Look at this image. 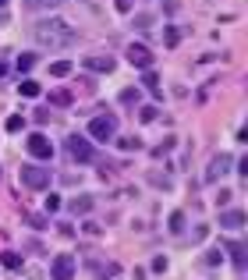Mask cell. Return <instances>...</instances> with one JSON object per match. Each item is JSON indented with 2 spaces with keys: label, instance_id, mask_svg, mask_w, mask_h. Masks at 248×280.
Listing matches in <instances>:
<instances>
[{
  "label": "cell",
  "instance_id": "1",
  "mask_svg": "<svg viewBox=\"0 0 248 280\" xmlns=\"http://www.w3.org/2000/svg\"><path fill=\"white\" fill-rule=\"evenodd\" d=\"M36 43L39 46H71L75 43V29L68 25V21H61V18H53V21H39L36 25Z\"/></svg>",
  "mask_w": 248,
  "mask_h": 280
},
{
  "label": "cell",
  "instance_id": "2",
  "mask_svg": "<svg viewBox=\"0 0 248 280\" xmlns=\"http://www.w3.org/2000/svg\"><path fill=\"white\" fill-rule=\"evenodd\" d=\"M18 177H21V185H25V188H32V192L50 188V170H46V167H39V163H25V167L18 170Z\"/></svg>",
  "mask_w": 248,
  "mask_h": 280
},
{
  "label": "cell",
  "instance_id": "3",
  "mask_svg": "<svg viewBox=\"0 0 248 280\" xmlns=\"http://www.w3.org/2000/svg\"><path fill=\"white\" fill-rule=\"evenodd\" d=\"M114 135H117V121H114V117H92V121H89V139L110 142Z\"/></svg>",
  "mask_w": 248,
  "mask_h": 280
},
{
  "label": "cell",
  "instance_id": "4",
  "mask_svg": "<svg viewBox=\"0 0 248 280\" xmlns=\"http://www.w3.org/2000/svg\"><path fill=\"white\" fill-rule=\"evenodd\" d=\"M68 156L78 160V163H89V160L96 156V149H92V142L85 139V135H71V139H68Z\"/></svg>",
  "mask_w": 248,
  "mask_h": 280
},
{
  "label": "cell",
  "instance_id": "5",
  "mask_svg": "<svg viewBox=\"0 0 248 280\" xmlns=\"http://www.w3.org/2000/svg\"><path fill=\"white\" fill-rule=\"evenodd\" d=\"M25 145H29V152H32L36 160H50V156H53V142L46 139L43 132H32V135H29V142H25Z\"/></svg>",
  "mask_w": 248,
  "mask_h": 280
},
{
  "label": "cell",
  "instance_id": "6",
  "mask_svg": "<svg viewBox=\"0 0 248 280\" xmlns=\"http://www.w3.org/2000/svg\"><path fill=\"white\" fill-rule=\"evenodd\" d=\"M128 61H131V68L149 71V68H153V50H149V46H142V43H131V46H128Z\"/></svg>",
  "mask_w": 248,
  "mask_h": 280
},
{
  "label": "cell",
  "instance_id": "7",
  "mask_svg": "<svg viewBox=\"0 0 248 280\" xmlns=\"http://www.w3.org/2000/svg\"><path fill=\"white\" fill-rule=\"evenodd\" d=\"M50 277L53 280H75V256H57L53 266H50Z\"/></svg>",
  "mask_w": 248,
  "mask_h": 280
},
{
  "label": "cell",
  "instance_id": "8",
  "mask_svg": "<svg viewBox=\"0 0 248 280\" xmlns=\"http://www.w3.org/2000/svg\"><path fill=\"white\" fill-rule=\"evenodd\" d=\"M227 167H231V156H227V152L213 156V163H209V170H206V181H216L220 174H227Z\"/></svg>",
  "mask_w": 248,
  "mask_h": 280
},
{
  "label": "cell",
  "instance_id": "9",
  "mask_svg": "<svg viewBox=\"0 0 248 280\" xmlns=\"http://www.w3.org/2000/svg\"><path fill=\"white\" fill-rule=\"evenodd\" d=\"M220 227H227V231H241V227H245V213L241 210L220 213Z\"/></svg>",
  "mask_w": 248,
  "mask_h": 280
},
{
  "label": "cell",
  "instance_id": "10",
  "mask_svg": "<svg viewBox=\"0 0 248 280\" xmlns=\"http://www.w3.org/2000/svg\"><path fill=\"white\" fill-rule=\"evenodd\" d=\"M82 64L89 71H103V74H110V71H114V57H85Z\"/></svg>",
  "mask_w": 248,
  "mask_h": 280
},
{
  "label": "cell",
  "instance_id": "11",
  "mask_svg": "<svg viewBox=\"0 0 248 280\" xmlns=\"http://www.w3.org/2000/svg\"><path fill=\"white\" fill-rule=\"evenodd\" d=\"M18 92H21L25 99H36V96L43 92V85H39L36 78H21V85H18Z\"/></svg>",
  "mask_w": 248,
  "mask_h": 280
},
{
  "label": "cell",
  "instance_id": "12",
  "mask_svg": "<svg viewBox=\"0 0 248 280\" xmlns=\"http://www.w3.org/2000/svg\"><path fill=\"white\" fill-rule=\"evenodd\" d=\"M227 252L234 256V266H238V270H245V266H248V259H245V245L231 241V245H227Z\"/></svg>",
  "mask_w": 248,
  "mask_h": 280
},
{
  "label": "cell",
  "instance_id": "13",
  "mask_svg": "<svg viewBox=\"0 0 248 280\" xmlns=\"http://www.w3.org/2000/svg\"><path fill=\"white\" fill-rule=\"evenodd\" d=\"M71 71H75L71 61H53V64H50V74H53V78H64V74H71Z\"/></svg>",
  "mask_w": 248,
  "mask_h": 280
},
{
  "label": "cell",
  "instance_id": "14",
  "mask_svg": "<svg viewBox=\"0 0 248 280\" xmlns=\"http://www.w3.org/2000/svg\"><path fill=\"white\" fill-rule=\"evenodd\" d=\"M71 213H92V195H82V199H75V202H71Z\"/></svg>",
  "mask_w": 248,
  "mask_h": 280
},
{
  "label": "cell",
  "instance_id": "15",
  "mask_svg": "<svg viewBox=\"0 0 248 280\" xmlns=\"http://www.w3.org/2000/svg\"><path fill=\"white\" fill-rule=\"evenodd\" d=\"M50 103H57V107H68V103H71V92H68V89H53V92H50Z\"/></svg>",
  "mask_w": 248,
  "mask_h": 280
},
{
  "label": "cell",
  "instance_id": "16",
  "mask_svg": "<svg viewBox=\"0 0 248 280\" xmlns=\"http://www.w3.org/2000/svg\"><path fill=\"white\" fill-rule=\"evenodd\" d=\"M163 43H167V46H177V43H181V29H177V25H167Z\"/></svg>",
  "mask_w": 248,
  "mask_h": 280
},
{
  "label": "cell",
  "instance_id": "17",
  "mask_svg": "<svg viewBox=\"0 0 248 280\" xmlns=\"http://www.w3.org/2000/svg\"><path fill=\"white\" fill-rule=\"evenodd\" d=\"M32 64H36V54H21V57H18V74H29Z\"/></svg>",
  "mask_w": 248,
  "mask_h": 280
},
{
  "label": "cell",
  "instance_id": "18",
  "mask_svg": "<svg viewBox=\"0 0 248 280\" xmlns=\"http://www.w3.org/2000/svg\"><path fill=\"white\" fill-rule=\"evenodd\" d=\"M0 263H4L7 270H21V256H18V252H4V259H0Z\"/></svg>",
  "mask_w": 248,
  "mask_h": 280
},
{
  "label": "cell",
  "instance_id": "19",
  "mask_svg": "<svg viewBox=\"0 0 248 280\" xmlns=\"http://www.w3.org/2000/svg\"><path fill=\"white\" fill-rule=\"evenodd\" d=\"M4 128H7V132H21V128H25V117H21V114H11Z\"/></svg>",
  "mask_w": 248,
  "mask_h": 280
},
{
  "label": "cell",
  "instance_id": "20",
  "mask_svg": "<svg viewBox=\"0 0 248 280\" xmlns=\"http://www.w3.org/2000/svg\"><path fill=\"white\" fill-rule=\"evenodd\" d=\"M184 231V213H170V234H181Z\"/></svg>",
  "mask_w": 248,
  "mask_h": 280
},
{
  "label": "cell",
  "instance_id": "21",
  "mask_svg": "<svg viewBox=\"0 0 248 280\" xmlns=\"http://www.w3.org/2000/svg\"><path fill=\"white\" fill-rule=\"evenodd\" d=\"M121 103H124V107L139 103V89H124V92H121Z\"/></svg>",
  "mask_w": 248,
  "mask_h": 280
},
{
  "label": "cell",
  "instance_id": "22",
  "mask_svg": "<svg viewBox=\"0 0 248 280\" xmlns=\"http://www.w3.org/2000/svg\"><path fill=\"white\" fill-rule=\"evenodd\" d=\"M156 114H160V110H156V107H153V103H149V107H142V110H139V117H142V121H146V124H149V121H156Z\"/></svg>",
  "mask_w": 248,
  "mask_h": 280
},
{
  "label": "cell",
  "instance_id": "23",
  "mask_svg": "<svg viewBox=\"0 0 248 280\" xmlns=\"http://www.w3.org/2000/svg\"><path fill=\"white\" fill-rule=\"evenodd\" d=\"M206 263H209V266H220V263H224V248H213V252L206 256Z\"/></svg>",
  "mask_w": 248,
  "mask_h": 280
},
{
  "label": "cell",
  "instance_id": "24",
  "mask_svg": "<svg viewBox=\"0 0 248 280\" xmlns=\"http://www.w3.org/2000/svg\"><path fill=\"white\" fill-rule=\"evenodd\" d=\"M142 85H149V89H160V85H156V71H153V68L142 71Z\"/></svg>",
  "mask_w": 248,
  "mask_h": 280
},
{
  "label": "cell",
  "instance_id": "25",
  "mask_svg": "<svg viewBox=\"0 0 248 280\" xmlns=\"http://www.w3.org/2000/svg\"><path fill=\"white\" fill-rule=\"evenodd\" d=\"M61 210V195H46V213H57Z\"/></svg>",
  "mask_w": 248,
  "mask_h": 280
},
{
  "label": "cell",
  "instance_id": "26",
  "mask_svg": "<svg viewBox=\"0 0 248 280\" xmlns=\"http://www.w3.org/2000/svg\"><path fill=\"white\" fill-rule=\"evenodd\" d=\"M29 7H53V4H61V0H25Z\"/></svg>",
  "mask_w": 248,
  "mask_h": 280
},
{
  "label": "cell",
  "instance_id": "27",
  "mask_svg": "<svg viewBox=\"0 0 248 280\" xmlns=\"http://www.w3.org/2000/svg\"><path fill=\"white\" fill-rule=\"evenodd\" d=\"M153 270H156V273H163V270H167V259H163V256H156V259H153Z\"/></svg>",
  "mask_w": 248,
  "mask_h": 280
},
{
  "label": "cell",
  "instance_id": "28",
  "mask_svg": "<svg viewBox=\"0 0 248 280\" xmlns=\"http://www.w3.org/2000/svg\"><path fill=\"white\" fill-rule=\"evenodd\" d=\"M121 149H128V152H131V149H139V139H121Z\"/></svg>",
  "mask_w": 248,
  "mask_h": 280
},
{
  "label": "cell",
  "instance_id": "29",
  "mask_svg": "<svg viewBox=\"0 0 248 280\" xmlns=\"http://www.w3.org/2000/svg\"><path fill=\"white\" fill-rule=\"evenodd\" d=\"M149 21H153L149 14H139V18H135V25H139V29H149Z\"/></svg>",
  "mask_w": 248,
  "mask_h": 280
},
{
  "label": "cell",
  "instance_id": "30",
  "mask_svg": "<svg viewBox=\"0 0 248 280\" xmlns=\"http://www.w3.org/2000/svg\"><path fill=\"white\" fill-rule=\"evenodd\" d=\"M117 4V11H131V0H114Z\"/></svg>",
  "mask_w": 248,
  "mask_h": 280
},
{
  "label": "cell",
  "instance_id": "31",
  "mask_svg": "<svg viewBox=\"0 0 248 280\" xmlns=\"http://www.w3.org/2000/svg\"><path fill=\"white\" fill-rule=\"evenodd\" d=\"M4 74H7V64H4V61H0V78H4Z\"/></svg>",
  "mask_w": 248,
  "mask_h": 280
},
{
  "label": "cell",
  "instance_id": "32",
  "mask_svg": "<svg viewBox=\"0 0 248 280\" xmlns=\"http://www.w3.org/2000/svg\"><path fill=\"white\" fill-rule=\"evenodd\" d=\"M0 7H4V0H0Z\"/></svg>",
  "mask_w": 248,
  "mask_h": 280
}]
</instances>
